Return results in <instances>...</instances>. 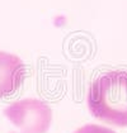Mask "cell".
<instances>
[{
    "mask_svg": "<svg viewBox=\"0 0 127 133\" xmlns=\"http://www.w3.org/2000/svg\"><path fill=\"white\" fill-rule=\"evenodd\" d=\"M5 115L19 127L23 133H43L50 125L51 110L45 103L36 99H26L14 103Z\"/></svg>",
    "mask_w": 127,
    "mask_h": 133,
    "instance_id": "cell-2",
    "label": "cell"
},
{
    "mask_svg": "<svg viewBox=\"0 0 127 133\" xmlns=\"http://www.w3.org/2000/svg\"><path fill=\"white\" fill-rule=\"evenodd\" d=\"M75 133H116V132L108 129V128H106V127H102V125L88 124V125H84V127L79 128Z\"/></svg>",
    "mask_w": 127,
    "mask_h": 133,
    "instance_id": "cell-4",
    "label": "cell"
},
{
    "mask_svg": "<svg viewBox=\"0 0 127 133\" xmlns=\"http://www.w3.org/2000/svg\"><path fill=\"white\" fill-rule=\"evenodd\" d=\"M26 79V66L19 57L0 52V99L15 92Z\"/></svg>",
    "mask_w": 127,
    "mask_h": 133,
    "instance_id": "cell-3",
    "label": "cell"
},
{
    "mask_svg": "<svg viewBox=\"0 0 127 133\" xmlns=\"http://www.w3.org/2000/svg\"><path fill=\"white\" fill-rule=\"evenodd\" d=\"M88 105L95 118L113 125H127V71L117 70L95 79L88 92Z\"/></svg>",
    "mask_w": 127,
    "mask_h": 133,
    "instance_id": "cell-1",
    "label": "cell"
}]
</instances>
